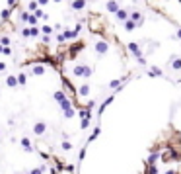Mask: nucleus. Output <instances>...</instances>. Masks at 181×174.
Returning <instances> with one entry per match:
<instances>
[{
	"label": "nucleus",
	"instance_id": "obj_1",
	"mask_svg": "<svg viewBox=\"0 0 181 174\" xmlns=\"http://www.w3.org/2000/svg\"><path fill=\"white\" fill-rule=\"evenodd\" d=\"M6 86H8L10 90H14V88H18V76H14V74H10V76L6 78Z\"/></svg>",
	"mask_w": 181,
	"mask_h": 174
},
{
	"label": "nucleus",
	"instance_id": "obj_2",
	"mask_svg": "<svg viewBox=\"0 0 181 174\" xmlns=\"http://www.w3.org/2000/svg\"><path fill=\"white\" fill-rule=\"evenodd\" d=\"M55 174H74V170L70 168V166H64V164H62V166H59V170L55 172Z\"/></svg>",
	"mask_w": 181,
	"mask_h": 174
},
{
	"label": "nucleus",
	"instance_id": "obj_3",
	"mask_svg": "<svg viewBox=\"0 0 181 174\" xmlns=\"http://www.w3.org/2000/svg\"><path fill=\"white\" fill-rule=\"evenodd\" d=\"M84 4H86V0H76V2H72V8L74 10H82Z\"/></svg>",
	"mask_w": 181,
	"mask_h": 174
}]
</instances>
